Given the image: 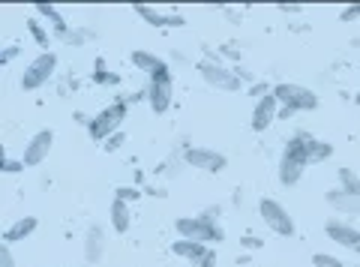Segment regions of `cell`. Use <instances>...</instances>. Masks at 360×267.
<instances>
[{"label": "cell", "instance_id": "cell-37", "mask_svg": "<svg viewBox=\"0 0 360 267\" xmlns=\"http://www.w3.org/2000/svg\"><path fill=\"white\" fill-rule=\"evenodd\" d=\"M240 243H243L246 249H258V247H262V240H258V237H250V235H243Z\"/></svg>", "mask_w": 360, "mask_h": 267}, {"label": "cell", "instance_id": "cell-27", "mask_svg": "<svg viewBox=\"0 0 360 267\" xmlns=\"http://www.w3.org/2000/svg\"><path fill=\"white\" fill-rule=\"evenodd\" d=\"M94 79H96V84H105V87H111V84H120V75H115V72H105V70H94Z\"/></svg>", "mask_w": 360, "mask_h": 267}, {"label": "cell", "instance_id": "cell-2", "mask_svg": "<svg viewBox=\"0 0 360 267\" xmlns=\"http://www.w3.org/2000/svg\"><path fill=\"white\" fill-rule=\"evenodd\" d=\"M174 231L180 237H186V240H195V243H222L225 240V231L219 222H210L205 216H180L174 222Z\"/></svg>", "mask_w": 360, "mask_h": 267}, {"label": "cell", "instance_id": "cell-15", "mask_svg": "<svg viewBox=\"0 0 360 267\" xmlns=\"http://www.w3.org/2000/svg\"><path fill=\"white\" fill-rule=\"evenodd\" d=\"M105 255V231L99 226H90L84 235V261L87 264H99Z\"/></svg>", "mask_w": 360, "mask_h": 267}, {"label": "cell", "instance_id": "cell-39", "mask_svg": "<svg viewBox=\"0 0 360 267\" xmlns=\"http://www.w3.org/2000/svg\"><path fill=\"white\" fill-rule=\"evenodd\" d=\"M354 103H357V105H360V91H357V93H354Z\"/></svg>", "mask_w": 360, "mask_h": 267}, {"label": "cell", "instance_id": "cell-19", "mask_svg": "<svg viewBox=\"0 0 360 267\" xmlns=\"http://www.w3.org/2000/svg\"><path fill=\"white\" fill-rule=\"evenodd\" d=\"M172 252L177 255V259H186V261H198L201 255L207 252V247L205 243H195V240H186V237H177L174 243H172Z\"/></svg>", "mask_w": 360, "mask_h": 267}, {"label": "cell", "instance_id": "cell-28", "mask_svg": "<svg viewBox=\"0 0 360 267\" xmlns=\"http://www.w3.org/2000/svg\"><path fill=\"white\" fill-rule=\"evenodd\" d=\"M123 144H127V136H123V132H115V136H111V138L103 144V148H105V153H117Z\"/></svg>", "mask_w": 360, "mask_h": 267}, {"label": "cell", "instance_id": "cell-32", "mask_svg": "<svg viewBox=\"0 0 360 267\" xmlns=\"http://www.w3.org/2000/svg\"><path fill=\"white\" fill-rule=\"evenodd\" d=\"M0 267H15V255H13V249H9V243L0 247Z\"/></svg>", "mask_w": 360, "mask_h": 267}, {"label": "cell", "instance_id": "cell-25", "mask_svg": "<svg viewBox=\"0 0 360 267\" xmlns=\"http://www.w3.org/2000/svg\"><path fill=\"white\" fill-rule=\"evenodd\" d=\"M312 264H315V267H345V264L336 259V255H330V252H315V255H312Z\"/></svg>", "mask_w": 360, "mask_h": 267}, {"label": "cell", "instance_id": "cell-36", "mask_svg": "<svg viewBox=\"0 0 360 267\" xmlns=\"http://www.w3.org/2000/svg\"><path fill=\"white\" fill-rule=\"evenodd\" d=\"M303 6H297V4H279V13L283 15H297Z\"/></svg>", "mask_w": 360, "mask_h": 267}, {"label": "cell", "instance_id": "cell-1", "mask_svg": "<svg viewBox=\"0 0 360 267\" xmlns=\"http://www.w3.org/2000/svg\"><path fill=\"white\" fill-rule=\"evenodd\" d=\"M127 115H129V103H127V99H117V103H111L108 108H103L99 115L90 117L87 136L94 138V141H99V144H105L111 136H115V132H120Z\"/></svg>", "mask_w": 360, "mask_h": 267}, {"label": "cell", "instance_id": "cell-8", "mask_svg": "<svg viewBox=\"0 0 360 267\" xmlns=\"http://www.w3.org/2000/svg\"><path fill=\"white\" fill-rule=\"evenodd\" d=\"M184 165H193V169L207 171V174H222L229 169V157H225L222 150H213V148H186Z\"/></svg>", "mask_w": 360, "mask_h": 267}, {"label": "cell", "instance_id": "cell-4", "mask_svg": "<svg viewBox=\"0 0 360 267\" xmlns=\"http://www.w3.org/2000/svg\"><path fill=\"white\" fill-rule=\"evenodd\" d=\"M274 96L276 103L283 108H291V111H315L319 108V93L303 87L297 82H279L274 84Z\"/></svg>", "mask_w": 360, "mask_h": 267}, {"label": "cell", "instance_id": "cell-33", "mask_svg": "<svg viewBox=\"0 0 360 267\" xmlns=\"http://www.w3.org/2000/svg\"><path fill=\"white\" fill-rule=\"evenodd\" d=\"M231 70H234V75H238V79H240L243 84H250V87L255 84V75H252L250 70H246V66H240V63H238V66H231Z\"/></svg>", "mask_w": 360, "mask_h": 267}, {"label": "cell", "instance_id": "cell-7", "mask_svg": "<svg viewBox=\"0 0 360 267\" xmlns=\"http://www.w3.org/2000/svg\"><path fill=\"white\" fill-rule=\"evenodd\" d=\"M172 99H174V79H172V70H165L148 82V105L153 115H165L172 108Z\"/></svg>", "mask_w": 360, "mask_h": 267}, {"label": "cell", "instance_id": "cell-18", "mask_svg": "<svg viewBox=\"0 0 360 267\" xmlns=\"http://www.w3.org/2000/svg\"><path fill=\"white\" fill-rule=\"evenodd\" d=\"M108 216H111V228L117 231V235H127L129 226H132V210L127 202H111V210H108Z\"/></svg>", "mask_w": 360, "mask_h": 267}, {"label": "cell", "instance_id": "cell-26", "mask_svg": "<svg viewBox=\"0 0 360 267\" xmlns=\"http://www.w3.org/2000/svg\"><path fill=\"white\" fill-rule=\"evenodd\" d=\"M246 93H250V96H255V103H258V99H264V96H270V93H274V84H267V82H255L252 87H250V91H246Z\"/></svg>", "mask_w": 360, "mask_h": 267}, {"label": "cell", "instance_id": "cell-40", "mask_svg": "<svg viewBox=\"0 0 360 267\" xmlns=\"http://www.w3.org/2000/svg\"><path fill=\"white\" fill-rule=\"evenodd\" d=\"M354 46H357V48H360V39H357V42H354Z\"/></svg>", "mask_w": 360, "mask_h": 267}, {"label": "cell", "instance_id": "cell-6", "mask_svg": "<svg viewBox=\"0 0 360 267\" xmlns=\"http://www.w3.org/2000/svg\"><path fill=\"white\" fill-rule=\"evenodd\" d=\"M58 70V54L54 51H42L39 58H33L30 66H25V72H21V91H39L42 84H49V79Z\"/></svg>", "mask_w": 360, "mask_h": 267}, {"label": "cell", "instance_id": "cell-14", "mask_svg": "<svg viewBox=\"0 0 360 267\" xmlns=\"http://www.w3.org/2000/svg\"><path fill=\"white\" fill-rule=\"evenodd\" d=\"M324 202H328V207H333L336 214H345V216H357L360 214V195H352L345 193V189H328L324 193Z\"/></svg>", "mask_w": 360, "mask_h": 267}, {"label": "cell", "instance_id": "cell-30", "mask_svg": "<svg viewBox=\"0 0 360 267\" xmlns=\"http://www.w3.org/2000/svg\"><path fill=\"white\" fill-rule=\"evenodd\" d=\"M0 169H4V174H18V171H25V162H21V159H13V157H6Z\"/></svg>", "mask_w": 360, "mask_h": 267}, {"label": "cell", "instance_id": "cell-34", "mask_svg": "<svg viewBox=\"0 0 360 267\" xmlns=\"http://www.w3.org/2000/svg\"><path fill=\"white\" fill-rule=\"evenodd\" d=\"M193 267H217V249H207Z\"/></svg>", "mask_w": 360, "mask_h": 267}, {"label": "cell", "instance_id": "cell-21", "mask_svg": "<svg viewBox=\"0 0 360 267\" xmlns=\"http://www.w3.org/2000/svg\"><path fill=\"white\" fill-rule=\"evenodd\" d=\"M309 165H319V162H328L330 157H333V148H330V144L328 141H321V138H309Z\"/></svg>", "mask_w": 360, "mask_h": 267}, {"label": "cell", "instance_id": "cell-5", "mask_svg": "<svg viewBox=\"0 0 360 267\" xmlns=\"http://www.w3.org/2000/svg\"><path fill=\"white\" fill-rule=\"evenodd\" d=\"M258 216H262L264 226L279 237H295L297 235L295 219H291V214L276 202V198H262V202H258Z\"/></svg>", "mask_w": 360, "mask_h": 267}, {"label": "cell", "instance_id": "cell-42", "mask_svg": "<svg viewBox=\"0 0 360 267\" xmlns=\"http://www.w3.org/2000/svg\"><path fill=\"white\" fill-rule=\"evenodd\" d=\"M357 252H360V249H357Z\"/></svg>", "mask_w": 360, "mask_h": 267}, {"label": "cell", "instance_id": "cell-22", "mask_svg": "<svg viewBox=\"0 0 360 267\" xmlns=\"http://www.w3.org/2000/svg\"><path fill=\"white\" fill-rule=\"evenodd\" d=\"M336 181H340V189H345V193H352V195H360V174L354 169H342L336 171Z\"/></svg>", "mask_w": 360, "mask_h": 267}, {"label": "cell", "instance_id": "cell-9", "mask_svg": "<svg viewBox=\"0 0 360 267\" xmlns=\"http://www.w3.org/2000/svg\"><path fill=\"white\" fill-rule=\"evenodd\" d=\"M51 148H54V129H39L37 136L25 144V153H21L25 169H37V165H42L45 159H49Z\"/></svg>", "mask_w": 360, "mask_h": 267}, {"label": "cell", "instance_id": "cell-38", "mask_svg": "<svg viewBox=\"0 0 360 267\" xmlns=\"http://www.w3.org/2000/svg\"><path fill=\"white\" fill-rule=\"evenodd\" d=\"M297 111H291V108H279V120H288V117H295Z\"/></svg>", "mask_w": 360, "mask_h": 267}, {"label": "cell", "instance_id": "cell-10", "mask_svg": "<svg viewBox=\"0 0 360 267\" xmlns=\"http://www.w3.org/2000/svg\"><path fill=\"white\" fill-rule=\"evenodd\" d=\"M324 235H328L336 247H345V249H360V228L352 226V222L345 219H336L330 216L324 222Z\"/></svg>", "mask_w": 360, "mask_h": 267}, {"label": "cell", "instance_id": "cell-20", "mask_svg": "<svg viewBox=\"0 0 360 267\" xmlns=\"http://www.w3.org/2000/svg\"><path fill=\"white\" fill-rule=\"evenodd\" d=\"M37 13H39L42 18H49V21H51V27H54V37H58V39H63L66 33L72 30L70 25H66V18L58 13V6H51V4H37Z\"/></svg>", "mask_w": 360, "mask_h": 267}, {"label": "cell", "instance_id": "cell-12", "mask_svg": "<svg viewBox=\"0 0 360 267\" xmlns=\"http://www.w3.org/2000/svg\"><path fill=\"white\" fill-rule=\"evenodd\" d=\"M132 9H135V15H139L144 25H150V27H184V25H186L184 15H177V13H172V15L156 13V9L148 6V4H135Z\"/></svg>", "mask_w": 360, "mask_h": 267}, {"label": "cell", "instance_id": "cell-16", "mask_svg": "<svg viewBox=\"0 0 360 267\" xmlns=\"http://www.w3.org/2000/svg\"><path fill=\"white\" fill-rule=\"evenodd\" d=\"M132 66H135V70H141V72H148V79H153V75H160V72L168 70V63L160 58V54L144 51V48L132 51Z\"/></svg>", "mask_w": 360, "mask_h": 267}, {"label": "cell", "instance_id": "cell-13", "mask_svg": "<svg viewBox=\"0 0 360 267\" xmlns=\"http://www.w3.org/2000/svg\"><path fill=\"white\" fill-rule=\"evenodd\" d=\"M303 171H307V162L288 157V153H283V157H279L276 177H279V183H283L285 189H295V186L303 181Z\"/></svg>", "mask_w": 360, "mask_h": 267}, {"label": "cell", "instance_id": "cell-3", "mask_svg": "<svg viewBox=\"0 0 360 267\" xmlns=\"http://www.w3.org/2000/svg\"><path fill=\"white\" fill-rule=\"evenodd\" d=\"M195 70H198L201 79H205V84L213 87V91H222V93H240L243 91V82L234 75L231 66H225V63H210V60L201 58L195 63Z\"/></svg>", "mask_w": 360, "mask_h": 267}, {"label": "cell", "instance_id": "cell-29", "mask_svg": "<svg viewBox=\"0 0 360 267\" xmlns=\"http://www.w3.org/2000/svg\"><path fill=\"white\" fill-rule=\"evenodd\" d=\"M357 18H360V4L345 6L342 13H340V21H342V25H352V21H357Z\"/></svg>", "mask_w": 360, "mask_h": 267}, {"label": "cell", "instance_id": "cell-23", "mask_svg": "<svg viewBox=\"0 0 360 267\" xmlns=\"http://www.w3.org/2000/svg\"><path fill=\"white\" fill-rule=\"evenodd\" d=\"M27 30H30L33 42H37V46H39L42 51H51V48H49V46H51V33L39 25V18H27Z\"/></svg>", "mask_w": 360, "mask_h": 267}, {"label": "cell", "instance_id": "cell-17", "mask_svg": "<svg viewBox=\"0 0 360 267\" xmlns=\"http://www.w3.org/2000/svg\"><path fill=\"white\" fill-rule=\"evenodd\" d=\"M37 226H39V219L37 216H21V219H15L13 226H9L6 231H4V243H18V240H27L33 231H37Z\"/></svg>", "mask_w": 360, "mask_h": 267}, {"label": "cell", "instance_id": "cell-24", "mask_svg": "<svg viewBox=\"0 0 360 267\" xmlns=\"http://www.w3.org/2000/svg\"><path fill=\"white\" fill-rule=\"evenodd\" d=\"M115 198H117V202L132 204V202H139V198H141V189L139 186H117L115 189Z\"/></svg>", "mask_w": 360, "mask_h": 267}, {"label": "cell", "instance_id": "cell-41", "mask_svg": "<svg viewBox=\"0 0 360 267\" xmlns=\"http://www.w3.org/2000/svg\"><path fill=\"white\" fill-rule=\"evenodd\" d=\"M354 267H360V264H354Z\"/></svg>", "mask_w": 360, "mask_h": 267}, {"label": "cell", "instance_id": "cell-31", "mask_svg": "<svg viewBox=\"0 0 360 267\" xmlns=\"http://www.w3.org/2000/svg\"><path fill=\"white\" fill-rule=\"evenodd\" d=\"M18 51H21L18 46H6L4 51H0V66H9V63H13V60L18 58Z\"/></svg>", "mask_w": 360, "mask_h": 267}, {"label": "cell", "instance_id": "cell-11", "mask_svg": "<svg viewBox=\"0 0 360 267\" xmlns=\"http://www.w3.org/2000/svg\"><path fill=\"white\" fill-rule=\"evenodd\" d=\"M279 108H283V105L276 103L274 93L264 96V99H258L255 108H252V120H250L252 129H255V132H267L270 124H274V120H279Z\"/></svg>", "mask_w": 360, "mask_h": 267}, {"label": "cell", "instance_id": "cell-35", "mask_svg": "<svg viewBox=\"0 0 360 267\" xmlns=\"http://www.w3.org/2000/svg\"><path fill=\"white\" fill-rule=\"evenodd\" d=\"M198 216H205V219H210V222H217V219H219V204L205 207V214H198Z\"/></svg>", "mask_w": 360, "mask_h": 267}]
</instances>
